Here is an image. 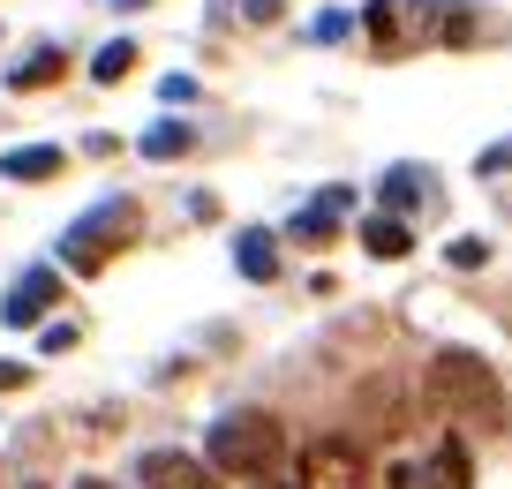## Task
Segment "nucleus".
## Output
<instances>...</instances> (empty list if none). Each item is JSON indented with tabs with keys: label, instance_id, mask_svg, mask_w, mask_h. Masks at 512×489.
Wrapping results in <instances>:
<instances>
[{
	"label": "nucleus",
	"instance_id": "obj_1",
	"mask_svg": "<svg viewBox=\"0 0 512 489\" xmlns=\"http://www.w3.org/2000/svg\"><path fill=\"white\" fill-rule=\"evenodd\" d=\"M430 399L467 429H505V377L467 347H445L430 362Z\"/></svg>",
	"mask_w": 512,
	"mask_h": 489
},
{
	"label": "nucleus",
	"instance_id": "obj_2",
	"mask_svg": "<svg viewBox=\"0 0 512 489\" xmlns=\"http://www.w3.org/2000/svg\"><path fill=\"white\" fill-rule=\"evenodd\" d=\"M279 452H287V437H279V422L264 407H234L211 422V467L219 474H241V482H256V474H272Z\"/></svg>",
	"mask_w": 512,
	"mask_h": 489
},
{
	"label": "nucleus",
	"instance_id": "obj_3",
	"mask_svg": "<svg viewBox=\"0 0 512 489\" xmlns=\"http://www.w3.org/2000/svg\"><path fill=\"white\" fill-rule=\"evenodd\" d=\"M136 226H144V211L128 204V196H113V204H98L91 219H76V226H68L61 256H68V264H76V271H98V264H106V256L121 249L128 234H136Z\"/></svg>",
	"mask_w": 512,
	"mask_h": 489
},
{
	"label": "nucleus",
	"instance_id": "obj_4",
	"mask_svg": "<svg viewBox=\"0 0 512 489\" xmlns=\"http://www.w3.org/2000/svg\"><path fill=\"white\" fill-rule=\"evenodd\" d=\"M362 31L377 46H415V38H430V0H369Z\"/></svg>",
	"mask_w": 512,
	"mask_h": 489
},
{
	"label": "nucleus",
	"instance_id": "obj_5",
	"mask_svg": "<svg viewBox=\"0 0 512 489\" xmlns=\"http://www.w3.org/2000/svg\"><path fill=\"white\" fill-rule=\"evenodd\" d=\"M384 489H467V444H437L422 467H415V459H400Z\"/></svg>",
	"mask_w": 512,
	"mask_h": 489
},
{
	"label": "nucleus",
	"instance_id": "obj_6",
	"mask_svg": "<svg viewBox=\"0 0 512 489\" xmlns=\"http://www.w3.org/2000/svg\"><path fill=\"white\" fill-rule=\"evenodd\" d=\"M302 489H369V482H362V459H354V444H339V437L309 444V452H302Z\"/></svg>",
	"mask_w": 512,
	"mask_h": 489
},
{
	"label": "nucleus",
	"instance_id": "obj_7",
	"mask_svg": "<svg viewBox=\"0 0 512 489\" xmlns=\"http://www.w3.org/2000/svg\"><path fill=\"white\" fill-rule=\"evenodd\" d=\"M136 482L144 489H219V467H204V459H189V452H144Z\"/></svg>",
	"mask_w": 512,
	"mask_h": 489
},
{
	"label": "nucleus",
	"instance_id": "obj_8",
	"mask_svg": "<svg viewBox=\"0 0 512 489\" xmlns=\"http://www.w3.org/2000/svg\"><path fill=\"white\" fill-rule=\"evenodd\" d=\"M53 301H61V271H53V264H31L16 286H8V309H0V316H8V324H38Z\"/></svg>",
	"mask_w": 512,
	"mask_h": 489
},
{
	"label": "nucleus",
	"instance_id": "obj_9",
	"mask_svg": "<svg viewBox=\"0 0 512 489\" xmlns=\"http://www.w3.org/2000/svg\"><path fill=\"white\" fill-rule=\"evenodd\" d=\"M61 166H68V158L53 151V143H23V151L0 158V174H8V181H53Z\"/></svg>",
	"mask_w": 512,
	"mask_h": 489
},
{
	"label": "nucleus",
	"instance_id": "obj_10",
	"mask_svg": "<svg viewBox=\"0 0 512 489\" xmlns=\"http://www.w3.org/2000/svg\"><path fill=\"white\" fill-rule=\"evenodd\" d=\"M362 249L384 256V264H400V256L415 249V241H407V219H400V211H377V219L362 226Z\"/></svg>",
	"mask_w": 512,
	"mask_h": 489
},
{
	"label": "nucleus",
	"instance_id": "obj_11",
	"mask_svg": "<svg viewBox=\"0 0 512 489\" xmlns=\"http://www.w3.org/2000/svg\"><path fill=\"white\" fill-rule=\"evenodd\" d=\"M234 264H241V279H272L279 271V241L264 234V226H249V234L234 241Z\"/></svg>",
	"mask_w": 512,
	"mask_h": 489
},
{
	"label": "nucleus",
	"instance_id": "obj_12",
	"mask_svg": "<svg viewBox=\"0 0 512 489\" xmlns=\"http://www.w3.org/2000/svg\"><path fill=\"white\" fill-rule=\"evenodd\" d=\"M339 211H347V189H324L317 204H302V211H294V234H302V241H324V234L339 226Z\"/></svg>",
	"mask_w": 512,
	"mask_h": 489
},
{
	"label": "nucleus",
	"instance_id": "obj_13",
	"mask_svg": "<svg viewBox=\"0 0 512 489\" xmlns=\"http://www.w3.org/2000/svg\"><path fill=\"white\" fill-rule=\"evenodd\" d=\"M422 189H430V174H422V166H384V181H377V196H384L392 211L422 204Z\"/></svg>",
	"mask_w": 512,
	"mask_h": 489
},
{
	"label": "nucleus",
	"instance_id": "obj_14",
	"mask_svg": "<svg viewBox=\"0 0 512 489\" xmlns=\"http://www.w3.org/2000/svg\"><path fill=\"white\" fill-rule=\"evenodd\" d=\"M430 38H445V46L475 38V8L467 0H430Z\"/></svg>",
	"mask_w": 512,
	"mask_h": 489
},
{
	"label": "nucleus",
	"instance_id": "obj_15",
	"mask_svg": "<svg viewBox=\"0 0 512 489\" xmlns=\"http://www.w3.org/2000/svg\"><path fill=\"white\" fill-rule=\"evenodd\" d=\"M189 143H196V128H189V121H159V128L144 136V158H181Z\"/></svg>",
	"mask_w": 512,
	"mask_h": 489
},
{
	"label": "nucleus",
	"instance_id": "obj_16",
	"mask_svg": "<svg viewBox=\"0 0 512 489\" xmlns=\"http://www.w3.org/2000/svg\"><path fill=\"white\" fill-rule=\"evenodd\" d=\"M128 68H136V46H128V38H113V46H98V61H91V76L98 83H121Z\"/></svg>",
	"mask_w": 512,
	"mask_h": 489
},
{
	"label": "nucleus",
	"instance_id": "obj_17",
	"mask_svg": "<svg viewBox=\"0 0 512 489\" xmlns=\"http://www.w3.org/2000/svg\"><path fill=\"white\" fill-rule=\"evenodd\" d=\"M53 76H61V53L46 46V53H31V61H23L8 83H16V91H38V83H53Z\"/></svg>",
	"mask_w": 512,
	"mask_h": 489
},
{
	"label": "nucleus",
	"instance_id": "obj_18",
	"mask_svg": "<svg viewBox=\"0 0 512 489\" xmlns=\"http://www.w3.org/2000/svg\"><path fill=\"white\" fill-rule=\"evenodd\" d=\"M452 264H460V271H482V256H490V241H475V234H460V241H452Z\"/></svg>",
	"mask_w": 512,
	"mask_h": 489
},
{
	"label": "nucleus",
	"instance_id": "obj_19",
	"mask_svg": "<svg viewBox=\"0 0 512 489\" xmlns=\"http://www.w3.org/2000/svg\"><path fill=\"white\" fill-rule=\"evenodd\" d=\"M309 38H317V46H332V38H347V16H317V23H309Z\"/></svg>",
	"mask_w": 512,
	"mask_h": 489
},
{
	"label": "nucleus",
	"instance_id": "obj_20",
	"mask_svg": "<svg viewBox=\"0 0 512 489\" xmlns=\"http://www.w3.org/2000/svg\"><path fill=\"white\" fill-rule=\"evenodd\" d=\"M241 16H249V23H272V16H279V0H241Z\"/></svg>",
	"mask_w": 512,
	"mask_h": 489
},
{
	"label": "nucleus",
	"instance_id": "obj_21",
	"mask_svg": "<svg viewBox=\"0 0 512 489\" xmlns=\"http://www.w3.org/2000/svg\"><path fill=\"white\" fill-rule=\"evenodd\" d=\"M23 377H31V369H23V362H0V392H16Z\"/></svg>",
	"mask_w": 512,
	"mask_h": 489
},
{
	"label": "nucleus",
	"instance_id": "obj_22",
	"mask_svg": "<svg viewBox=\"0 0 512 489\" xmlns=\"http://www.w3.org/2000/svg\"><path fill=\"white\" fill-rule=\"evenodd\" d=\"M497 166H512V143H497V151H482V174H497Z\"/></svg>",
	"mask_w": 512,
	"mask_h": 489
},
{
	"label": "nucleus",
	"instance_id": "obj_23",
	"mask_svg": "<svg viewBox=\"0 0 512 489\" xmlns=\"http://www.w3.org/2000/svg\"><path fill=\"white\" fill-rule=\"evenodd\" d=\"M76 489H113V482H76Z\"/></svg>",
	"mask_w": 512,
	"mask_h": 489
},
{
	"label": "nucleus",
	"instance_id": "obj_24",
	"mask_svg": "<svg viewBox=\"0 0 512 489\" xmlns=\"http://www.w3.org/2000/svg\"><path fill=\"white\" fill-rule=\"evenodd\" d=\"M113 8H144V0H113Z\"/></svg>",
	"mask_w": 512,
	"mask_h": 489
}]
</instances>
